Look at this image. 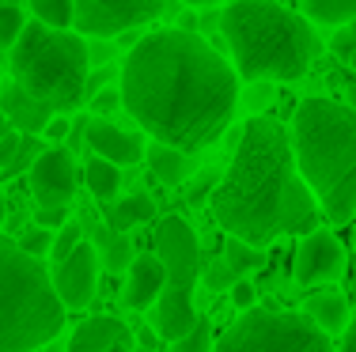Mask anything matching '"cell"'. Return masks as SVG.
<instances>
[{"instance_id":"obj_1","label":"cell","mask_w":356,"mask_h":352,"mask_svg":"<svg viewBox=\"0 0 356 352\" xmlns=\"http://www.w3.org/2000/svg\"><path fill=\"white\" fill-rule=\"evenodd\" d=\"M239 103L235 69L193 31H152L122 61V106L156 144L186 156L224 137Z\"/></svg>"},{"instance_id":"obj_2","label":"cell","mask_w":356,"mask_h":352,"mask_svg":"<svg viewBox=\"0 0 356 352\" xmlns=\"http://www.w3.org/2000/svg\"><path fill=\"white\" fill-rule=\"evenodd\" d=\"M213 216L227 239L266 246L281 235L318 231V201L292 156V137L273 117H250L235 159L213 194Z\"/></svg>"},{"instance_id":"obj_3","label":"cell","mask_w":356,"mask_h":352,"mask_svg":"<svg viewBox=\"0 0 356 352\" xmlns=\"http://www.w3.org/2000/svg\"><path fill=\"white\" fill-rule=\"evenodd\" d=\"M292 156L330 224L356 212V110L337 99L311 95L292 114Z\"/></svg>"},{"instance_id":"obj_4","label":"cell","mask_w":356,"mask_h":352,"mask_svg":"<svg viewBox=\"0 0 356 352\" xmlns=\"http://www.w3.org/2000/svg\"><path fill=\"white\" fill-rule=\"evenodd\" d=\"M220 31L232 49L235 76L247 83H292L311 69L318 53L311 23L277 0H232L224 4Z\"/></svg>"},{"instance_id":"obj_5","label":"cell","mask_w":356,"mask_h":352,"mask_svg":"<svg viewBox=\"0 0 356 352\" xmlns=\"http://www.w3.org/2000/svg\"><path fill=\"white\" fill-rule=\"evenodd\" d=\"M65 326L54 276L19 242L0 235V352H35Z\"/></svg>"},{"instance_id":"obj_6","label":"cell","mask_w":356,"mask_h":352,"mask_svg":"<svg viewBox=\"0 0 356 352\" xmlns=\"http://www.w3.org/2000/svg\"><path fill=\"white\" fill-rule=\"evenodd\" d=\"M88 42L72 31H49L31 19L12 46V83L54 114L88 103Z\"/></svg>"},{"instance_id":"obj_7","label":"cell","mask_w":356,"mask_h":352,"mask_svg":"<svg viewBox=\"0 0 356 352\" xmlns=\"http://www.w3.org/2000/svg\"><path fill=\"white\" fill-rule=\"evenodd\" d=\"M156 258L163 262L167 284L163 296L156 303V333L163 341H182L197 322V307H193V292L201 280V242L193 235L190 220L182 216H163L156 224Z\"/></svg>"},{"instance_id":"obj_8","label":"cell","mask_w":356,"mask_h":352,"mask_svg":"<svg viewBox=\"0 0 356 352\" xmlns=\"http://www.w3.org/2000/svg\"><path fill=\"white\" fill-rule=\"evenodd\" d=\"M213 352H334L330 337L296 311H243Z\"/></svg>"},{"instance_id":"obj_9","label":"cell","mask_w":356,"mask_h":352,"mask_svg":"<svg viewBox=\"0 0 356 352\" xmlns=\"http://www.w3.org/2000/svg\"><path fill=\"white\" fill-rule=\"evenodd\" d=\"M72 8H76L72 27L80 31V38L106 42L156 23L163 15L167 0H72Z\"/></svg>"},{"instance_id":"obj_10","label":"cell","mask_w":356,"mask_h":352,"mask_svg":"<svg viewBox=\"0 0 356 352\" xmlns=\"http://www.w3.org/2000/svg\"><path fill=\"white\" fill-rule=\"evenodd\" d=\"M31 197L38 208H69L76 197V163L69 148H42L31 167Z\"/></svg>"},{"instance_id":"obj_11","label":"cell","mask_w":356,"mask_h":352,"mask_svg":"<svg viewBox=\"0 0 356 352\" xmlns=\"http://www.w3.org/2000/svg\"><path fill=\"white\" fill-rule=\"evenodd\" d=\"M54 292L65 303V311H83V307L95 299L99 288V254L91 242H80L65 262L54 265Z\"/></svg>"},{"instance_id":"obj_12","label":"cell","mask_w":356,"mask_h":352,"mask_svg":"<svg viewBox=\"0 0 356 352\" xmlns=\"http://www.w3.org/2000/svg\"><path fill=\"white\" fill-rule=\"evenodd\" d=\"M345 269V246L337 242V235L330 231H311L303 235L300 250L292 258V276L300 284H322V280H334L337 273Z\"/></svg>"},{"instance_id":"obj_13","label":"cell","mask_w":356,"mask_h":352,"mask_svg":"<svg viewBox=\"0 0 356 352\" xmlns=\"http://www.w3.org/2000/svg\"><path fill=\"white\" fill-rule=\"evenodd\" d=\"M80 129H83V144H88L99 159H106V163L133 167V163L144 159V140L137 137V133L106 121V117H83Z\"/></svg>"},{"instance_id":"obj_14","label":"cell","mask_w":356,"mask_h":352,"mask_svg":"<svg viewBox=\"0 0 356 352\" xmlns=\"http://www.w3.org/2000/svg\"><path fill=\"white\" fill-rule=\"evenodd\" d=\"M114 345H129V326L114 315H91L72 330L65 352H110Z\"/></svg>"},{"instance_id":"obj_15","label":"cell","mask_w":356,"mask_h":352,"mask_svg":"<svg viewBox=\"0 0 356 352\" xmlns=\"http://www.w3.org/2000/svg\"><path fill=\"white\" fill-rule=\"evenodd\" d=\"M163 284H167V273H163V262H159L156 254L133 258L129 280H125V307H129V311H144V307L159 303Z\"/></svg>"},{"instance_id":"obj_16","label":"cell","mask_w":356,"mask_h":352,"mask_svg":"<svg viewBox=\"0 0 356 352\" xmlns=\"http://www.w3.org/2000/svg\"><path fill=\"white\" fill-rule=\"evenodd\" d=\"M0 110H4L8 125H12L15 133H23V137H38L49 125V117H54L49 106H42L38 99H31L27 91H19L15 83H0Z\"/></svg>"},{"instance_id":"obj_17","label":"cell","mask_w":356,"mask_h":352,"mask_svg":"<svg viewBox=\"0 0 356 352\" xmlns=\"http://www.w3.org/2000/svg\"><path fill=\"white\" fill-rule=\"evenodd\" d=\"M307 318L318 326L322 333H345L349 330V303H345L341 292H318V296L307 299Z\"/></svg>"},{"instance_id":"obj_18","label":"cell","mask_w":356,"mask_h":352,"mask_svg":"<svg viewBox=\"0 0 356 352\" xmlns=\"http://www.w3.org/2000/svg\"><path fill=\"white\" fill-rule=\"evenodd\" d=\"M148 220H156V201L148 194H129L118 205H106V224L114 235H129L133 228H140Z\"/></svg>"},{"instance_id":"obj_19","label":"cell","mask_w":356,"mask_h":352,"mask_svg":"<svg viewBox=\"0 0 356 352\" xmlns=\"http://www.w3.org/2000/svg\"><path fill=\"white\" fill-rule=\"evenodd\" d=\"M148 167L152 174H156L163 186H178V182H186L193 171H197V159L178 152V148H167V144H152L148 148Z\"/></svg>"},{"instance_id":"obj_20","label":"cell","mask_w":356,"mask_h":352,"mask_svg":"<svg viewBox=\"0 0 356 352\" xmlns=\"http://www.w3.org/2000/svg\"><path fill=\"white\" fill-rule=\"evenodd\" d=\"M300 8L307 23H322L334 31L356 19V0H300Z\"/></svg>"},{"instance_id":"obj_21","label":"cell","mask_w":356,"mask_h":352,"mask_svg":"<svg viewBox=\"0 0 356 352\" xmlns=\"http://www.w3.org/2000/svg\"><path fill=\"white\" fill-rule=\"evenodd\" d=\"M122 167H114V163H106V159H88V167H83V178H88V190H91V197L95 201H106L118 194V186H122Z\"/></svg>"},{"instance_id":"obj_22","label":"cell","mask_w":356,"mask_h":352,"mask_svg":"<svg viewBox=\"0 0 356 352\" xmlns=\"http://www.w3.org/2000/svg\"><path fill=\"white\" fill-rule=\"evenodd\" d=\"M31 15L49 31H69L76 19V8L72 0H31Z\"/></svg>"},{"instance_id":"obj_23","label":"cell","mask_w":356,"mask_h":352,"mask_svg":"<svg viewBox=\"0 0 356 352\" xmlns=\"http://www.w3.org/2000/svg\"><path fill=\"white\" fill-rule=\"evenodd\" d=\"M224 262H227V269H232L235 276H247V273L266 265V250L250 246V242H239V239H227L224 242Z\"/></svg>"},{"instance_id":"obj_24","label":"cell","mask_w":356,"mask_h":352,"mask_svg":"<svg viewBox=\"0 0 356 352\" xmlns=\"http://www.w3.org/2000/svg\"><path fill=\"white\" fill-rule=\"evenodd\" d=\"M23 27H27V15H23V8L15 4H0V53H12V46L19 42Z\"/></svg>"},{"instance_id":"obj_25","label":"cell","mask_w":356,"mask_h":352,"mask_svg":"<svg viewBox=\"0 0 356 352\" xmlns=\"http://www.w3.org/2000/svg\"><path fill=\"white\" fill-rule=\"evenodd\" d=\"M216 341H213V322H209V315H197V322H193V330L186 333L182 341H175V352H213Z\"/></svg>"},{"instance_id":"obj_26","label":"cell","mask_w":356,"mask_h":352,"mask_svg":"<svg viewBox=\"0 0 356 352\" xmlns=\"http://www.w3.org/2000/svg\"><path fill=\"white\" fill-rule=\"evenodd\" d=\"M330 49H334V53L356 72V19L345 23V27H337L334 35H330Z\"/></svg>"},{"instance_id":"obj_27","label":"cell","mask_w":356,"mask_h":352,"mask_svg":"<svg viewBox=\"0 0 356 352\" xmlns=\"http://www.w3.org/2000/svg\"><path fill=\"white\" fill-rule=\"evenodd\" d=\"M38 156H42L38 137H23V140H19V152H15V159H12V163H8L0 174H4V178H15V174H23L27 167H35V159H38Z\"/></svg>"},{"instance_id":"obj_28","label":"cell","mask_w":356,"mask_h":352,"mask_svg":"<svg viewBox=\"0 0 356 352\" xmlns=\"http://www.w3.org/2000/svg\"><path fill=\"white\" fill-rule=\"evenodd\" d=\"M15 242H19L23 254H31V258H38V262H42V258H46L49 250H54V231H46V228H31V231H23Z\"/></svg>"},{"instance_id":"obj_29","label":"cell","mask_w":356,"mask_h":352,"mask_svg":"<svg viewBox=\"0 0 356 352\" xmlns=\"http://www.w3.org/2000/svg\"><path fill=\"white\" fill-rule=\"evenodd\" d=\"M80 242H83V231H80V224H72V220H69L61 231L54 235V250H49V258H54V265H57V262H65V258H69L72 250L80 246Z\"/></svg>"},{"instance_id":"obj_30","label":"cell","mask_w":356,"mask_h":352,"mask_svg":"<svg viewBox=\"0 0 356 352\" xmlns=\"http://www.w3.org/2000/svg\"><path fill=\"white\" fill-rule=\"evenodd\" d=\"M106 265L110 269H129L133 265V242H129V235H114L110 231V242H106Z\"/></svg>"},{"instance_id":"obj_31","label":"cell","mask_w":356,"mask_h":352,"mask_svg":"<svg viewBox=\"0 0 356 352\" xmlns=\"http://www.w3.org/2000/svg\"><path fill=\"white\" fill-rule=\"evenodd\" d=\"M69 133H72V117L69 114H54V117H49V125L42 129V137L49 140V148H61L65 140H69Z\"/></svg>"},{"instance_id":"obj_32","label":"cell","mask_w":356,"mask_h":352,"mask_svg":"<svg viewBox=\"0 0 356 352\" xmlns=\"http://www.w3.org/2000/svg\"><path fill=\"white\" fill-rule=\"evenodd\" d=\"M201 276H205V284H209V292H224V288H232L239 276H235L232 269H227V262H220V265H209V269H201Z\"/></svg>"},{"instance_id":"obj_33","label":"cell","mask_w":356,"mask_h":352,"mask_svg":"<svg viewBox=\"0 0 356 352\" xmlns=\"http://www.w3.org/2000/svg\"><path fill=\"white\" fill-rule=\"evenodd\" d=\"M232 303H235V311H254L258 292H254V284L247 280V276H239V280L232 284Z\"/></svg>"},{"instance_id":"obj_34","label":"cell","mask_w":356,"mask_h":352,"mask_svg":"<svg viewBox=\"0 0 356 352\" xmlns=\"http://www.w3.org/2000/svg\"><path fill=\"white\" fill-rule=\"evenodd\" d=\"M69 224V208H38L35 212V228H46V231H61Z\"/></svg>"},{"instance_id":"obj_35","label":"cell","mask_w":356,"mask_h":352,"mask_svg":"<svg viewBox=\"0 0 356 352\" xmlns=\"http://www.w3.org/2000/svg\"><path fill=\"white\" fill-rule=\"evenodd\" d=\"M118 106H122V87H103L95 99H91V110H95L99 117H103V114H114Z\"/></svg>"},{"instance_id":"obj_36","label":"cell","mask_w":356,"mask_h":352,"mask_svg":"<svg viewBox=\"0 0 356 352\" xmlns=\"http://www.w3.org/2000/svg\"><path fill=\"white\" fill-rule=\"evenodd\" d=\"M110 76H114V69H110V65H103V69H91V72H88V103L106 87V80H110Z\"/></svg>"},{"instance_id":"obj_37","label":"cell","mask_w":356,"mask_h":352,"mask_svg":"<svg viewBox=\"0 0 356 352\" xmlns=\"http://www.w3.org/2000/svg\"><path fill=\"white\" fill-rule=\"evenodd\" d=\"M19 140H23V133H15V129L0 140V171H4V167L15 159V152H19Z\"/></svg>"},{"instance_id":"obj_38","label":"cell","mask_w":356,"mask_h":352,"mask_svg":"<svg viewBox=\"0 0 356 352\" xmlns=\"http://www.w3.org/2000/svg\"><path fill=\"white\" fill-rule=\"evenodd\" d=\"M341 352H356V311H353V318H349V330H345Z\"/></svg>"},{"instance_id":"obj_39","label":"cell","mask_w":356,"mask_h":352,"mask_svg":"<svg viewBox=\"0 0 356 352\" xmlns=\"http://www.w3.org/2000/svg\"><path fill=\"white\" fill-rule=\"evenodd\" d=\"M186 4H193V8H209V4H232V0H186Z\"/></svg>"},{"instance_id":"obj_40","label":"cell","mask_w":356,"mask_h":352,"mask_svg":"<svg viewBox=\"0 0 356 352\" xmlns=\"http://www.w3.org/2000/svg\"><path fill=\"white\" fill-rule=\"evenodd\" d=\"M8 133H12V125H8V117H4V110H0V140H4Z\"/></svg>"},{"instance_id":"obj_41","label":"cell","mask_w":356,"mask_h":352,"mask_svg":"<svg viewBox=\"0 0 356 352\" xmlns=\"http://www.w3.org/2000/svg\"><path fill=\"white\" fill-rule=\"evenodd\" d=\"M4 216H8V201H4V190H0V224H4Z\"/></svg>"},{"instance_id":"obj_42","label":"cell","mask_w":356,"mask_h":352,"mask_svg":"<svg viewBox=\"0 0 356 352\" xmlns=\"http://www.w3.org/2000/svg\"><path fill=\"white\" fill-rule=\"evenodd\" d=\"M110 352H129V345H114V349H110Z\"/></svg>"},{"instance_id":"obj_43","label":"cell","mask_w":356,"mask_h":352,"mask_svg":"<svg viewBox=\"0 0 356 352\" xmlns=\"http://www.w3.org/2000/svg\"><path fill=\"white\" fill-rule=\"evenodd\" d=\"M133 352H156V349H144V345H140V349H133Z\"/></svg>"},{"instance_id":"obj_44","label":"cell","mask_w":356,"mask_h":352,"mask_svg":"<svg viewBox=\"0 0 356 352\" xmlns=\"http://www.w3.org/2000/svg\"><path fill=\"white\" fill-rule=\"evenodd\" d=\"M0 76H4V69H0Z\"/></svg>"}]
</instances>
